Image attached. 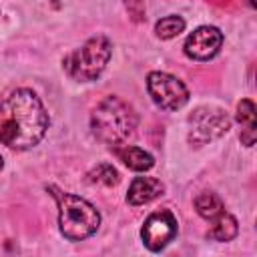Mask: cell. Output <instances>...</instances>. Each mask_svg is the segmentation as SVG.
Instances as JSON below:
<instances>
[{"mask_svg":"<svg viewBox=\"0 0 257 257\" xmlns=\"http://www.w3.org/2000/svg\"><path fill=\"white\" fill-rule=\"evenodd\" d=\"M48 128V112L30 88H16L0 100V143L26 151L42 141Z\"/></svg>","mask_w":257,"mask_h":257,"instance_id":"6da1fadb","label":"cell"},{"mask_svg":"<svg viewBox=\"0 0 257 257\" xmlns=\"http://www.w3.org/2000/svg\"><path fill=\"white\" fill-rule=\"evenodd\" d=\"M90 128L94 137L106 145L120 147L137 128V112L118 96L102 98L90 114Z\"/></svg>","mask_w":257,"mask_h":257,"instance_id":"7a4b0ae2","label":"cell"},{"mask_svg":"<svg viewBox=\"0 0 257 257\" xmlns=\"http://www.w3.org/2000/svg\"><path fill=\"white\" fill-rule=\"evenodd\" d=\"M50 195L58 205V227L60 233L70 241H82L96 233L100 225V215L86 199L60 191L58 187H48Z\"/></svg>","mask_w":257,"mask_h":257,"instance_id":"3957f363","label":"cell"},{"mask_svg":"<svg viewBox=\"0 0 257 257\" xmlns=\"http://www.w3.org/2000/svg\"><path fill=\"white\" fill-rule=\"evenodd\" d=\"M110 54H112L110 40L106 36H92L80 48L72 50L62 60V66L70 78L78 82H90L98 78L100 72L106 68Z\"/></svg>","mask_w":257,"mask_h":257,"instance_id":"277c9868","label":"cell"},{"mask_svg":"<svg viewBox=\"0 0 257 257\" xmlns=\"http://www.w3.org/2000/svg\"><path fill=\"white\" fill-rule=\"evenodd\" d=\"M231 126L227 112L217 106H199L189 116V143L195 147L207 145L223 137Z\"/></svg>","mask_w":257,"mask_h":257,"instance_id":"5b68a950","label":"cell"},{"mask_svg":"<svg viewBox=\"0 0 257 257\" xmlns=\"http://www.w3.org/2000/svg\"><path fill=\"white\" fill-rule=\"evenodd\" d=\"M147 90L153 102L163 110H179L189 102L187 86L177 76L167 72H151L147 76Z\"/></svg>","mask_w":257,"mask_h":257,"instance_id":"8992f818","label":"cell"},{"mask_svg":"<svg viewBox=\"0 0 257 257\" xmlns=\"http://www.w3.org/2000/svg\"><path fill=\"white\" fill-rule=\"evenodd\" d=\"M177 229L179 227H177L175 215L167 209H161V211L151 213L145 219L143 229H141V237H143V243L149 251H161L175 239Z\"/></svg>","mask_w":257,"mask_h":257,"instance_id":"52a82bcc","label":"cell"},{"mask_svg":"<svg viewBox=\"0 0 257 257\" xmlns=\"http://www.w3.org/2000/svg\"><path fill=\"white\" fill-rule=\"evenodd\" d=\"M223 44V34L215 26H199L185 40V54L193 60H209L213 58Z\"/></svg>","mask_w":257,"mask_h":257,"instance_id":"ba28073f","label":"cell"},{"mask_svg":"<svg viewBox=\"0 0 257 257\" xmlns=\"http://www.w3.org/2000/svg\"><path fill=\"white\" fill-rule=\"evenodd\" d=\"M165 193V185L155 179V177H135L128 193H126V203L133 207L139 205H147L151 201H155L157 197H161Z\"/></svg>","mask_w":257,"mask_h":257,"instance_id":"9c48e42d","label":"cell"},{"mask_svg":"<svg viewBox=\"0 0 257 257\" xmlns=\"http://www.w3.org/2000/svg\"><path fill=\"white\" fill-rule=\"evenodd\" d=\"M237 120L241 124V143L245 147H253L257 137V120H255V104L249 98H243L237 104Z\"/></svg>","mask_w":257,"mask_h":257,"instance_id":"30bf717a","label":"cell"},{"mask_svg":"<svg viewBox=\"0 0 257 257\" xmlns=\"http://www.w3.org/2000/svg\"><path fill=\"white\" fill-rule=\"evenodd\" d=\"M112 153L118 157V161H122L128 169L133 171H149L155 165L153 155H149L147 151L133 147V145H122V147H112Z\"/></svg>","mask_w":257,"mask_h":257,"instance_id":"8fae6325","label":"cell"},{"mask_svg":"<svg viewBox=\"0 0 257 257\" xmlns=\"http://www.w3.org/2000/svg\"><path fill=\"white\" fill-rule=\"evenodd\" d=\"M239 231V225H237V219L229 213H223L219 215L217 219L211 221V227L207 231V237L213 239V241H231Z\"/></svg>","mask_w":257,"mask_h":257,"instance_id":"7c38bea8","label":"cell"},{"mask_svg":"<svg viewBox=\"0 0 257 257\" xmlns=\"http://www.w3.org/2000/svg\"><path fill=\"white\" fill-rule=\"evenodd\" d=\"M195 211H197L203 219L213 221V219H217L219 215L225 213V207H223V201H221L215 193L203 191L201 195L195 197Z\"/></svg>","mask_w":257,"mask_h":257,"instance_id":"4fadbf2b","label":"cell"},{"mask_svg":"<svg viewBox=\"0 0 257 257\" xmlns=\"http://www.w3.org/2000/svg\"><path fill=\"white\" fill-rule=\"evenodd\" d=\"M185 30V20L177 14H171V16H165L161 18L157 24H155V32L159 38L163 40H169V38H175L179 36L181 32Z\"/></svg>","mask_w":257,"mask_h":257,"instance_id":"5bb4252c","label":"cell"},{"mask_svg":"<svg viewBox=\"0 0 257 257\" xmlns=\"http://www.w3.org/2000/svg\"><path fill=\"white\" fill-rule=\"evenodd\" d=\"M86 179H88L90 183H98V185L112 187V185L118 183V173H116V169H114L112 165H108V163H100V165H96L94 169L88 171Z\"/></svg>","mask_w":257,"mask_h":257,"instance_id":"9a60e30c","label":"cell"},{"mask_svg":"<svg viewBox=\"0 0 257 257\" xmlns=\"http://www.w3.org/2000/svg\"><path fill=\"white\" fill-rule=\"evenodd\" d=\"M2 167H4V159L0 157V169H2Z\"/></svg>","mask_w":257,"mask_h":257,"instance_id":"2e32d148","label":"cell"}]
</instances>
